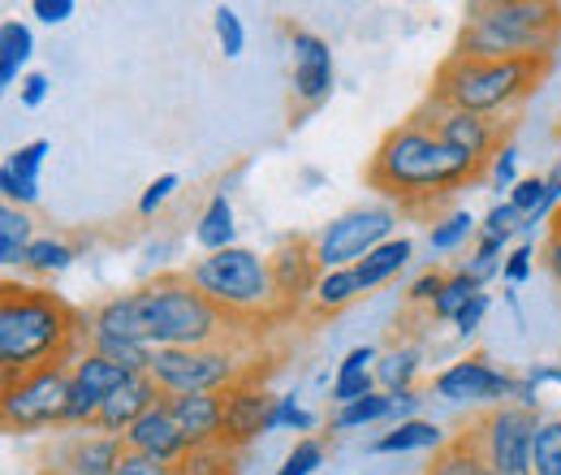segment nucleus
<instances>
[{"instance_id": "40", "label": "nucleus", "mask_w": 561, "mask_h": 475, "mask_svg": "<svg viewBox=\"0 0 561 475\" xmlns=\"http://www.w3.org/2000/svg\"><path fill=\"white\" fill-rule=\"evenodd\" d=\"M371 394H380L376 372H363V376H333V385H329L333 407H351V403H358V398H371Z\"/></svg>"}, {"instance_id": "19", "label": "nucleus", "mask_w": 561, "mask_h": 475, "mask_svg": "<svg viewBox=\"0 0 561 475\" xmlns=\"http://www.w3.org/2000/svg\"><path fill=\"white\" fill-rule=\"evenodd\" d=\"M164 403L173 410V419L182 423L191 450L220 445V432H225V394H173Z\"/></svg>"}, {"instance_id": "55", "label": "nucleus", "mask_w": 561, "mask_h": 475, "mask_svg": "<svg viewBox=\"0 0 561 475\" xmlns=\"http://www.w3.org/2000/svg\"><path fill=\"white\" fill-rule=\"evenodd\" d=\"M540 260H545V269L549 276L561 285V225H553V234H549V242L540 247Z\"/></svg>"}, {"instance_id": "37", "label": "nucleus", "mask_w": 561, "mask_h": 475, "mask_svg": "<svg viewBox=\"0 0 561 475\" xmlns=\"http://www.w3.org/2000/svg\"><path fill=\"white\" fill-rule=\"evenodd\" d=\"M211 26H216V44H220V53H225L229 61H238V57L247 53V26H242L238 9L220 4V9L211 13Z\"/></svg>"}, {"instance_id": "36", "label": "nucleus", "mask_w": 561, "mask_h": 475, "mask_svg": "<svg viewBox=\"0 0 561 475\" xmlns=\"http://www.w3.org/2000/svg\"><path fill=\"white\" fill-rule=\"evenodd\" d=\"M48 156H53V143H48V138H31V143H22L18 151H9L4 169H13L22 182H35V186H39V173H44Z\"/></svg>"}, {"instance_id": "11", "label": "nucleus", "mask_w": 561, "mask_h": 475, "mask_svg": "<svg viewBox=\"0 0 561 475\" xmlns=\"http://www.w3.org/2000/svg\"><path fill=\"white\" fill-rule=\"evenodd\" d=\"M514 385L518 376L489 363L484 354H467L432 376V394L449 407H505L514 403Z\"/></svg>"}, {"instance_id": "10", "label": "nucleus", "mask_w": 561, "mask_h": 475, "mask_svg": "<svg viewBox=\"0 0 561 475\" xmlns=\"http://www.w3.org/2000/svg\"><path fill=\"white\" fill-rule=\"evenodd\" d=\"M536 423H540L536 410H523L514 407V403H505V407L484 410L467 428V441L476 445V454L484 459V467L492 475H536L531 472V437H536Z\"/></svg>"}, {"instance_id": "23", "label": "nucleus", "mask_w": 561, "mask_h": 475, "mask_svg": "<svg viewBox=\"0 0 561 475\" xmlns=\"http://www.w3.org/2000/svg\"><path fill=\"white\" fill-rule=\"evenodd\" d=\"M195 242L216 256V251H229L238 247V220H233V204L229 195H211L208 207L199 212V225H195Z\"/></svg>"}, {"instance_id": "56", "label": "nucleus", "mask_w": 561, "mask_h": 475, "mask_svg": "<svg viewBox=\"0 0 561 475\" xmlns=\"http://www.w3.org/2000/svg\"><path fill=\"white\" fill-rule=\"evenodd\" d=\"M531 381H536L540 389H545V385H558L561 389V363H536V367H531Z\"/></svg>"}, {"instance_id": "7", "label": "nucleus", "mask_w": 561, "mask_h": 475, "mask_svg": "<svg viewBox=\"0 0 561 475\" xmlns=\"http://www.w3.org/2000/svg\"><path fill=\"white\" fill-rule=\"evenodd\" d=\"M73 389V359L44 363L35 372L9 376L0 389V423L13 437H35V432H61L70 415Z\"/></svg>"}, {"instance_id": "25", "label": "nucleus", "mask_w": 561, "mask_h": 475, "mask_svg": "<svg viewBox=\"0 0 561 475\" xmlns=\"http://www.w3.org/2000/svg\"><path fill=\"white\" fill-rule=\"evenodd\" d=\"M31 57H35V35H31V26L18 22V18L0 22V87L22 82V78H26L22 69H26Z\"/></svg>"}, {"instance_id": "30", "label": "nucleus", "mask_w": 561, "mask_h": 475, "mask_svg": "<svg viewBox=\"0 0 561 475\" xmlns=\"http://www.w3.org/2000/svg\"><path fill=\"white\" fill-rule=\"evenodd\" d=\"M423 475H492V472L484 467V459L476 454V445L462 432V437H449V445L432 454V467Z\"/></svg>"}, {"instance_id": "18", "label": "nucleus", "mask_w": 561, "mask_h": 475, "mask_svg": "<svg viewBox=\"0 0 561 475\" xmlns=\"http://www.w3.org/2000/svg\"><path fill=\"white\" fill-rule=\"evenodd\" d=\"M156 403H164L160 385H156L147 372H135V376H130L122 389H113V394L104 398L95 428H100V432H108V437H126V432H130L142 415L156 407Z\"/></svg>"}, {"instance_id": "61", "label": "nucleus", "mask_w": 561, "mask_h": 475, "mask_svg": "<svg viewBox=\"0 0 561 475\" xmlns=\"http://www.w3.org/2000/svg\"><path fill=\"white\" fill-rule=\"evenodd\" d=\"M558 225H561V216H558Z\"/></svg>"}, {"instance_id": "43", "label": "nucleus", "mask_w": 561, "mask_h": 475, "mask_svg": "<svg viewBox=\"0 0 561 475\" xmlns=\"http://www.w3.org/2000/svg\"><path fill=\"white\" fill-rule=\"evenodd\" d=\"M545 195H549V191H545V173H531V178H518V186H514L505 200L518 207L523 216H536L540 204H545Z\"/></svg>"}, {"instance_id": "16", "label": "nucleus", "mask_w": 561, "mask_h": 475, "mask_svg": "<svg viewBox=\"0 0 561 475\" xmlns=\"http://www.w3.org/2000/svg\"><path fill=\"white\" fill-rule=\"evenodd\" d=\"M268 264H273V285H277L280 312H298L302 303H311L316 281H320V260H316L311 242H302V238L280 242L277 251L268 256Z\"/></svg>"}, {"instance_id": "22", "label": "nucleus", "mask_w": 561, "mask_h": 475, "mask_svg": "<svg viewBox=\"0 0 561 475\" xmlns=\"http://www.w3.org/2000/svg\"><path fill=\"white\" fill-rule=\"evenodd\" d=\"M135 372H126L122 363H113V359H104V354H95V350H87L82 346V354L73 359V385H82L91 398H108L113 389H122L126 381H130Z\"/></svg>"}, {"instance_id": "39", "label": "nucleus", "mask_w": 561, "mask_h": 475, "mask_svg": "<svg viewBox=\"0 0 561 475\" xmlns=\"http://www.w3.org/2000/svg\"><path fill=\"white\" fill-rule=\"evenodd\" d=\"M527 229V216L518 212V207L510 204V200H496V204L484 212V220H480V234H489V238H514V234H523Z\"/></svg>"}, {"instance_id": "26", "label": "nucleus", "mask_w": 561, "mask_h": 475, "mask_svg": "<svg viewBox=\"0 0 561 475\" xmlns=\"http://www.w3.org/2000/svg\"><path fill=\"white\" fill-rule=\"evenodd\" d=\"M423 350L420 346H393L376 359V385L380 394H402V389H415V376H420Z\"/></svg>"}, {"instance_id": "52", "label": "nucleus", "mask_w": 561, "mask_h": 475, "mask_svg": "<svg viewBox=\"0 0 561 475\" xmlns=\"http://www.w3.org/2000/svg\"><path fill=\"white\" fill-rule=\"evenodd\" d=\"M294 410H298V394H277V398H273V410H268L264 432H280V428H289Z\"/></svg>"}, {"instance_id": "6", "label": "nucleus", "mask_w": 561, "mask_h": 475, "mask_svg": "<svg viewBox=\"0 0 561 475\" xmlns=\"http://www.w3.org/2000/svg\"><path fill=\"white\" fill-rule=\"evenodd\" d=\"M186 276L233 325L268 316L273 307H280L277 285H273V264H268V256H260L251 247H229V251L204 256V260H195L186 269Z\"/></svg>"}, {"instance_id": "44", "label": "nucleus", "mask_w": 561, "mask_h": 475, "mask_svg": "<svg viewBox=\"0 0 561 475\" xmlns=\"http://www.w3.org/2000/svg\"><path fill=\"white\" fill-rule=\"evenodd\" d=\"M178 186H182V178H178V173H160V178H156V182L139 195V216H156L160 207L178 195Z\"/></svg>"}, {"instance_id": "5", "label": "nucleus", "mask_w": 561, "mask_h": 475, "mask_svg": "<svg viewBox=\"0 0 561 475\" xmlns=\"http://www.w3.org/2000/svg\"><path fill=\"white\" fill-rule=\"evenodd\" d=\"M553 61H471V57H445V66L436 69L432 82V100L489 117V122H505L510 113H518L527 104V95L549 78Z\"/></svg>"}, {"instance_id": "54", "label": "nucleus", "mask_w": 561, "mask_h": 475, "mask_svg": "<svg viewBox=\"0 0 561 475\" xmlns=\"http://www.w3.org/2000/svg\"><path fill=\"white\" fill-rule=\"evenodd\" d=\"M514 407L536 410V415H540V385L531 381V372H518V385H514Z\"/></svg>"}, {"instance_id": "46", "label": "nucleus", "mask_w": 561, "mask_h": 475, "mask_svg": "<svg viewBox=\"0 0 561 475\" xmlns=\"http://www.w3.org/2000/svg\"><path fill=\"white\" fill-rule=\"evenodd\" d=\"M531 260H536V247L531 242H518L510 256H505V269H501V281L510 285V290H518L527 276H531Z\"/></svg>"}, {"instance_id": "49", "label": "nucleus", "mask_w": 561, "mask_h": 475, "mask_svg": "<svg viewBox=\"0 0 561 475\" xmlns=\"http://www.w3.org/2000/svg\"><path fill=\"white\" fill-rule=\"evenodd\" d=\"M445 281H449V276H445V272H436V269L420 272V276L411 281L407 298H411V303H427V307H432V303H436V294L445 290Z\"/></svg>"}, {"instance_id": "3", "label": "nucleus", "mask_w": 561, "mask_h": 475, "mask_svg": "<svg viewBox=\"0 0 561 475\" xmlns=\"http://www.w3.org/2000/svg\"><path fill=\"white\" fill-rule=\"evenodd\" d=\"M82 325L87 320L53 290L4 281V290H0V372H4V381L35 372L44 363L78 359L82 350H73V341L78 333L87 338Z\"/></svg>"}, {"instance_id": "2", "label": "nucleus", "mask_w": 561, "mask_h": 475, "mask_svg": "<svg viewBox=\"0 0 561 475\" xmlns=\"http://www.w3.org/2000/svg\"><path fill=\"white\" fill-rule=\"evenodd\" d=\"M484 165L471 160L467 151L449 147L436 131H427L423 122H407L398 131L376 143L371 160H367V186L385 195V204L398 207H423L436 195L471 182Z\"/></svg>"}, {"instance_id": "13", "label": "nucleus", "mask_w": 561, "mask_h": 475, "mask_svg": "<svg viewBox=\"0 0 561 475\" xmlns=\"http://www.w3.org/2000/svg\"><path fill=\"white\" fill-rule=\"evenodd\" d=\"M415 122H423L427 131H436L449 147L467 151V156L480 160V165H489L492 156L501 151V143H505L496 122L476 117V113H462V109H449V104H440V100H427L420 113H415Z\"/></svg>"}, {"instance_id": "12", "label": "nucleus", "mask_w": 561, "mask_h": 475, "mask_svg": "<svg viewBox=\"0 0 561 475\" xmlns=\"http://www.w3.org/2000/svg\"><path fill=\"white\" fill-rule=\"evenodd\" d=\"M122 454H126L122 437H108L100 428H61V437L44 454L39 475H113Z\"/></svg>"}, {"instance_id": "14", "label": "nucleus", "mask_w": 561, "mask_h": 475, "mask_svg": "<svg viewBox=\"0 0 561 475\" xmlns=\"http://www.w3.org/2000/svg\"><path fill=\"white\" fill-rule=\"evenodd\" d=\"M289 48H294V73H289V87H294V100L311 113L320 109L333 87H337V66H333V48L324 35L316 31H289Z\"/></svg>"}, {"instance_id": "42", "label": "nucleus", "mask_w": 561, "mask_h": 475, "mask_svg": "<svg viewBox=\"0 0 561 475\" xmlns=\"http://www.w3.org/2000/svg\"><path fill=\"white\" fill-rule=\"evenodd\" d=\"M489 312H492V294L489 290H480L462 312H458V320H454V333L462 341H471L480 329H484V320H489Z\"/></svg>"}, {"instance_id": "59", "label": "nucleus", "mask_w": 561, "mask_h": 475, "mask_svg": "<svg viewBox=\"0 0 561 475\" xmlns=\"http://www.w3.org/2000/svg\"><path fill=\"white\" fill-rule=\"evenodd\" d=\"M558 135H561V126H558Z\"/></svg>"}, {"instance_id": "29", "label": "nucleus", "mask_w": 561, "mask_h": 475, "mask_svg": "<svg viewBox=\"0 0 561 475\" xmlns=\"http://www.w3.org/2000/svg\"><path fill=\"white\" fill-rule=\"evenodd\" d=\"M471 238H480V220H476L467 207L445 212V216H440V220H432V229H427V247H432L436 256H449V251L467 247Z\"/></svg>"}, {"instance_id": "51", "label": "nucleus", "mask_w": 561, "mask_h": 475, "mask_svg": "<svg viewBox=\"0 0 561 475\" xmlns=\"http://www.w3.org/2000/svg\"><path fill=\"white\" fill-rule=\"evenodd\" d=\"M31 13H35L44 26H61V22H70L73 13H78V0H35Z\"/></svg>"}, {"instance_id": "41", "label": "nucleus", "mask_w": 561, "mask_h": 475, "mask_svg": "<svg viewBox=\"0 0 561 475\" xmlns=\"http://www.w3.org/2000/svg\"><path fill=\"white\" fill-rule=\"evenodd\" d=\"M489 182H492V191H505V195L518 186V147H514L510 138L501 143V151L489 160Z\"/></svg>"}, {"instance_id": "32", "label": "nucleus", "mask_w": 561, "mask_h": 475, "mask_svg": "<svg viewBox=\"0 0 561 475\" xmlns=\"http://www.w3.org/2000/svg\"><path fill=\"white\" fill-rule=\"evenodd\" d=\"M531 472L561 475V415H540L531 437Z\"/></svg>"}, {"instance_id": "9", "label": "nucleus", "mask_w": 561, "mask_h": 475, "mask_svg": "<svg viewBox=\"0 0 561 475\" xmlns=\"http://www.w3.org/2000/svg\"><path fill=\"white\" fill-rule=\"evenodd\" d=\"M398 229V207L393 204H358L346 207L342 216H333L316 238V260H320V272L329 269H354L358 260H367L376 247H385Z\"/></svg>"}, {"instance_id": "60", "label": "nucleus", "mask_w": 561, "mask_h": 475, "mask_svg": "<svg viewBox=\"0 0 561 475\" xmlns=\"http://www.w3.org/2000/svg\"><path fill=\"white\" fill-rule=\"evenodd\" d=\"M173 475H182V472H173Z\"/></svg>"}, {"instance_id": "50", "label": "nucleus", "mask_w": 561, "mask_h": 475, "mask_svg": "<svg viewBox=\"0 0 561 475\" xmlns=\"http://www.w3.org/2000/svg\"><path fill=\"white\" fill-rule=\"evenodd\" d=\"M113 475H173V467H164V463H156V459H147V454L126 450V454L117 459Z\"/></svg>"}, {"instance_id": "8", "label": "nucleus", "mask_w": 561, "mask_h": 475, "mask_svg": "<svg viewBox=\"0 0 561 475\" xmlns=\"http://www.w3.org/2000/svg\"><path fill=\"white\" fill-rule=\"evenodd\" d=\"M147 376L160 385L164 398H173V394H225L247 376V359L229 341L178 346V350H156Z\"/></svg>"}, {"instance_id": "33", "label": "nucleus", "mask_w": 561, "mask_h": 475, "mask_svg": "<svg viewBox=\"0 0 561 475\" xmlns=\"http://www.w3.org/2000/svg\"><path fill=\"white\" fill-rule=\"evenodd\" d=\"M476 294H480V285H476L467 272H454V276L445 281V290L436 294V303L427 307V316H432L436 325H454V320H458V312H462Z\"/></svg>"}, {"instance_id": "1", "label": "nucleus", "mask_w": 561, "mask_h": 475, "mask_svg": "<svg viewBox=\"0 0 561 475\" xmlns=\"http://www.w3.org/2000/svg\"><path fill=\"white\" fill-rule=\"evenodd\" d=\"M233 320L199 294V285L186 272H160L130 294L104 298L87 316V338H122L139 341L147 350H178V346H211L225 341Z\"/></svg>"}, {"instance_id": "58", "label": "nucleus", "mask_w": 561, "mask_h": 475, "mask_svg": "<svg viewBox=\"0 0 561 475\" xmlns=\"http://www.w3.org/2000/svg\"><path fill=\"white\" fill-rule=\"evenodd\" d=\"M302 182H307V186H320V182H324V173H316V169H307V173H302Z\"/></svg>"}, {"instance_id": "47", "label": "nucleus", "mask_w": 561, "mask_h": 475, "mask_svg": "<svg viewBox=\"0 0 561 475\" xmlns=\"http://www.w3.org/2000/svg\"><path fill=\"white\" fill-rule=\"evenodd\" d=\"M48 95H53V78H48V73H39V69H35V73H26V78L18 82V104H22V109H39Z\"/></svg>"}, {"instance_id": "38", "label": "nucleus", "mask_w": 561, "mask_h": 475, "mask_svg": "<svg viewBox=\"0 0 561 475\" xmlns=\"http://www.w3.org/2000/svg\"><path fill=\"white\" fill-rule=\"evenodd\" d=\"M324 467V445L316 437H298L294 450L280 459V467L273 475H316Z\"/></svg>"}, {"instance_id": "48", "label": "nucleus", "mask_w": 561, "mask_h": 475, "mask_svg": "<svg viewBox=\"0 0 561 475\" xmlns=\"http://www.w3.org/2000/svg\"><path fill=\"white\" fill-rule=\"evenodd\" d=\"M376 359H380L376 346H354V350H346V359L337 363L333 376H363V372H376Z\"/></svg>"}, {"instance_id": "15", "label": "nucleus", "mask_w": 561, "mask_h": 475, "mask_svg": "<svg viewBox=\"0 0 561 475\" xmlns=\"http://www.w3.org/2000/svg\"><path fill=\"white\" fill-rule=\"evenodd\" d=\"M122 441H126V450L147 454V459H156V463H164V467H173V472L195 454L191 441H186V432H182V423L173 419L169 403H156Z\"/></svg>"}, {"instance_id": "4", "label": "nucleus", "mask_w": 561, "mask_h": 475, "mask_svg": "<svg viewBox=\"0 0 561 475\" xmlns=\"http://www.w3.org/2000/svg\"><path fill=\"white\" fill-rule=\"evenodd\" d=\"M561 48V4L549 0H484L467 4L458 57L471 61H553Z\"/></svg>"}, {"instance_id": "45", "label": "nucleus", "mask_w": 561, "mask_h": 475, "mask_svg": "<svg viewBox=\"0 0 561 475\" xmlns=\"http://www.w3.org/2000/svg\"><path fill=\"white\" fill-rule=\"evenodd\" d=\"M0 195H4L9 207L39 204V186H35V182H22V178H18L13 169H4V165H0Z\"/></svg>"}, {"instance_id": "17", "label": "nucleus", "mask_w": 561, "mask_h": 475, "mask_svg": "<svg viewBox=\"0 0 561 475\" xmlns=\"http://www.w3.org/2000/svg\"><path fill=\"white\" fill-rule=\"evenodd\" d=\"M273 398L260 381L242 376L233 389H225V432H220V445L225 450H242L247 441L264 437V423H268V410H273Z\"/></svg>"}, {"instance_id": "20", "label": "nucleus", "mask_w": 561, "mask_h": 475, "mask_svg": "<svg viewBox=\"0 0 561 475\" xmlns=\"http://www.w3.org/2000/svg\"><path fill=\"white\" fill-rule=\"evenodd\" d=\"M445 445H449V437H445L440 423H432V419H407V423H393L389 432H380L371 441V454H420V450L436 454Z\"/></svg>"}, {"instance_id": "57", "label": "nucleus", "mask_w": 561, "mask_h": 475, "mask_svg": "<svg viewBox=\"0 0 561 475\" xmlns=\"http://www.w3.org/2000/svg\"><path fill=\"white\" fill-rule=\"evenodd\" d=\"M311 428H316V415H311V410H307V407H298V410H294V419H289V432H302V437H307Z\"/></svg>"}, {"instance_id": "53", "label": "nucleus", "mask_w": 561, "mask_h": 475, "mask_svg": "<svg viewBox=\"0 0 561 475\" xmlns=\"http://www.w3.org/2000/svg\"><path fill=\"white\" fill-rule=\"evenodd\" d=\"M420 407H423V394H420V389H402V394H393V423H407V419H423Z\"/></svg>"}, {"instance_id": "21", "label": "nucleus", "mask_w": 561, "mask_h": 475, "mask_svg": "<svg viewBox=\"0 0 561 475\" xmlns=\"http://www.w3.org/2000/svg\"><path fill=\"white\" fill-rule=\"evenodd\" d=\"M411 256H415V242H411V238H389L385 247H376L367 260L354 264L358 290H363V294H367V290H380L385 281H393L398 272L411 264Z\"/></svg>"}, {"instance_id": "31", "label": "nucleus", "mask_w": 561, "mask_h": 475, "mask_svg": "<svg viewBox=\"0 0 561 475\" xmlns=\"http://www.w3.org/2000/svg\"><path fill=\"white\" fill-rule=\"evenodd\" d=\"M505 247H510L505 238H489V234H480V238H476V247H471V256L462 260V269L458 272H467L480 290H489L492 276H501V269H505V256H510Z\"/></svg>"}, {"instance_id": "27", "label": "nucleus", "mask_w": 561, "mask_h": 475, "mask_svg": "<svg viewBox=\"0 0 561 475\" xmlns=\"http://www.w3.org/2000/svg\"><path fill=\"white\" fill-rule=\"evenodd\" d=\"M358 294H363V290H358L354 269H329V272H320V281H316L311 307H316V316H337V312L351 307Z\"/></svg>"}, {"instance_id": "24", "label": "nucleus", "mask_w": 561, "mask_h": 475, "mask_svg": "<svg viewBox=\"0 0 561 475\" xmlns=\"http://www.w3.org/2000/svg\"><path fill=\"white\" fill-rule=\"evenodd\" d=\"M31 242H35V220L26 216V207H0V269H26Z\"/></svg>"}, {"instance_id": "35", "label": "nucleus", "mask_w": 561, "mask_h": 475, "mask_svg": "<svg viewBox=\"0 0 561 475\" xmlns=\"http://www.w3.org/2000/svg\"><path fill=\"white\" fill-rule=\"evenodd\" d=\"M73 264V247L66 238H35L26 251V272L35 276H57Z\"/></svg>"}, {"instance_id": "28", "label": "nucleus", "mask_w": 561, "mask_h": 475, "mask_svg": "<svg viewBox=\"0 0 561 475\" xmlns=\"http://www.w3.org/2000/svg\"><path fill=\"white\" fill-rule=\"evenodd\" d=\"M371 423H393V394H371V398H358L351 407H333V415H329L333 432H358Z\"/></svg>"}, {"instance_id": "34", "label": "nucleus", "mask_w": 561, "mask_h": 475, "mask_svg": "<svg viewBox=\"0 0 561 475\" xmlns=\"http://www.w3.org/2000/svg\"><path fill=\"white\" fill-rule=\"evenodd\" d=\"M87 350H95V354H104V359L122 363L126 372H151V359H156V350H147V346H139V341L100 338V333H91V338H87Z\"/></svg>"}]
</instances>
